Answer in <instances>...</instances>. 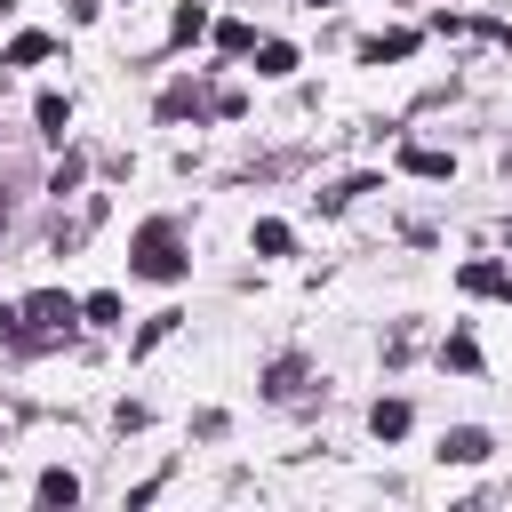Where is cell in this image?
<instances>
[{
    "instance_id": "cell-7",
    "label": "cell",
    "mask_w": 512,
    "mask_h": 512,
    "mask_svg": "<svg viewBox=\"0 0 512 512\" xmlns=\"http://www.w3.org/2000/svg\"><path fill=\"white\" fill-rule=\"evenodd\" d=\"M32 120H40V136H64V120H72V112H64V96H40V104H32Z\"/></svg>"
},
{
    "instance_id": "cell-14",
    "label": "cell",
    "mask_w": 512,
    "mask_h": 512,
    "mask_svg": "<svg viewBox=\"0 0 512 512\" xmlns=\"http://www.w3.org/2000/svg\"><path fill=\"white\" fill-rule=\"evenodd\" d=\"M8 328H16V312H8V304H0V336H8Z\"/></svg>"
},
{
    "instance_id": "cell-1",
    "label": "cell",
    "mask_w": 512,
    "mask_h": 512,
    "mask_svg": "<svg viewBox=\"0 0 512 512\" xmlns=\"http://www.w3.org/2000/svg\"><path fill=\"white\" fill-rule=\"evenodd\" d=\"M136 272H144V280H176V272H184L168 224H144V232H136Z\"/></svg>"
},
{
    "instance_id": "cell-3",
    "label": "cell",
    "mask_w": 512,
    "mask_h": 512,
    "mask_svg": "<svg viewBox=\"0 0 512 512\" xmlns=\"http://www.w3.org/2000/svg\"><path fill=\"white\" fill-rule=\"evenodd\" d=\"M368 432H376V440H400V432H408V400H376Z\"/></svg>"
},
{
    "instance_id": "cell-8",
    "label": "cell",
    "mask_w": 512,
    "mask_h": 512,
    "mask_svg": "<svg viewBox=\"0 0 512 512\" xmlns=\"http://www.w3.org/2000/svg\"><path fill=\"white\" fill-rule=\"evenodd\" d=\"M400 168H408V176H448V152H424V144H416V152H400Z\"/></svg>"
},
{
    "instance_id": "cell-4",
    "label": "cell",
    "mask_w": 512,
    "mask_h": 512,
    "mask_svg": "<svg viewBox=\"0 0 512 512\" xmlns=\"http://www.w3.org/2000/svg\"><path fill=\"white\" fill-rule=\"evenodd\" d=\"M440 456H456V464H480V456H488V432H472V424H464V432H448V448H440Z\"/></svg>"
},
{
    "instance_id": "cell-9",
    "label": "cell",
    "mask_w": 512,
    "mask_h": 512,
    "mask_svg": "<svg viewBox=\"0 0 512 512\" xmlns=\"http://www.w3.org/2000/svg\"><path fill=\"white\" fill-rule=\"evenodd\" d=\"M72 496H80L72 472H40V504H72Z\"/></svg>"
},
{
    "instance_id": "cell-13",
    "label": "cell",
    "mask_w": 512,
    "mask_h": 512,
    "mask_svg": "<svg viewBox=\"0 0 512 512\" xmlns=\"http://www.w3.org/2000/svg\"><path fill=\"white\" fill-rule=\"evenodd\" d=\"M448 368H480V344L472 336H448Z\"/></svg>"
},
{
    "instance_id": "cell-5",
    "label": "cell",
    "mask_w": 512,
    "mask_h": 512,
    "mask_svg": "<svg viewBox=\"0 0 512 512\" xmlns=\"http://www.w3.org/2000/svg\"><path fill=\"white\" fill-rule=\"evenodd\" d=\"M464 288H480V296H512V272H496V264H464Z\"/></svg>"
},
{
    "instance_id": "cell-15",
    "label": "cell",
    "mask_w": 512,
    "mask_h": 512,
    "mask_svg": "<svg viewBox=\"0 0 512 512\" xmlns=\"http://www.w3.org/2000/svg\"><path fill=\"white\" fill-rule=\"evenodd\" d=\"M0 8H16V0H0Z\"/></svg>"
},
{
    "instance_id": "cell-2",
    "label": "cell",
    "mask_w": 512,
    "mask_h": 512,
    "mask_svg": "<svg viewBox=\"0 0 512 512\" xmlns=\"http://www.w3.org/2000/svg\"><path fill=\"white\" fill-rule=\"evenodd\" d=\"M16 320H24V336H56V328L72 320V296H56V288H48V296H32Z\"/></svg>"
},
{
    "instance_id": "cell-10",
    "label": "cell",
    "mask_w": 512,
    "mask_h": 512,
    "mask_svg": "<svg viewBox=\"0 0 512 512\" xmlns=\"http://www.w3.org/2000/svg\"><path fill=\"white\" fill-rule=\"evenodd\" d=\"M416 48V32H384V40H368V64H384V56H408Z\"/></svg>"
},
{
    "instance_id": "cell-6",
    "label": "cell",
    "mask_w": 512,
    "mask_h": 512,
    "mask_svg": "<svg viewBox=\"0 0 512 512\" xmlns=\"http://www.w3.org/2000/svg\"><path fill=\"white\" fill-rule=\"evenodd\" d=\"M256 72H264V80H288V72H296V48H280V40L256 48Z\"/></svg>"
},
{
    "instance_id": "cell-16",
    "label": "cell",
    "mask_w": 512,
    "mask_h": 512,
    "mask_svg": "<svg viewBox=\"0 0 512 512\" xmlns=\"http://www.w3.org/2000/svg\"><path fill=\"white\" fill-rule=\"evenodd\" d=\"M312 8H328V0H312Z\"/></svg>"
},
{
    "instance_id": "cell-11",
    "label": "cell",
    "mask_w": 512,
    "mask_h": 512,
    "mask_svg": "<svg viewBox=\"0 0 512 512\" xmlns=\"http://www.w3.org/2000/svg\"><path fill=\"white\" fill-rule=\"evenodd\" d=\"M40 56H48V32H24V40L8 48V64H40Z\"/></svg>"
},
{
    "instance_id": "cell-12",
    "label": "cell",
    "mask_w": 512,
    "mask_h": 512,
    "mask_svg": "<svg viewBox=\"0 0 512 512\" xmlns=\"http://www.w3.org/2000/svg\"><path fill=\"white\" fill-rule=\"evenodd\" d=\"M80 312H88V320H104V328H112V320H120V296H112V288H96V296H88V304H80Z\"/></svg>"
}]
</instances>
